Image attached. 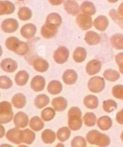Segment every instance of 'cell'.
I'll list each match as a JSON object with an SVG mask.
<instances>
[{
  "label": "cell",
  "mask_w": 123,
  "mask_h": 147,
  "mask_svg": "<svg viewBox=\"0 0 123 147\" xmlns=\"http://www.w3.org/2000/svg\"><path fill=\"white\" fill-rule=\"evenodd\" d=\"M35 134L34 132L30 129H26L21 130L20 139L22 142L31 145L35 140Z\"/></svg>",
  "instance_id": "cell-19"
},
{
  "label": "cell",
  "mask_w": 123,
  "mask_h": 147,
  "mask_svg": "<svg viewBox=\"0 0 123 147\" xmlns=\"http://www.w3.org/2000/svg\"><path fill=\"white\" fill-rule=\"evenodd\" d=\"M113 96L119 99L123 100V85L118 84L112 88Z\"/></svg>",
  "instance_id": "cell-46"
},
{
  "label": "cell",
  "mask_w": 123,
  "mask_h": 147,
  "mask_svg": "<svg viewBox=\"0 0 123 147\" xmlns=\"http://www.w3.org/2000/svg\"><path fill=\"white\" fill-rule=\"evenodd\" d=\"M13 115L11 103L7 101L0 103V124L10 122L13 120Z\"/></svg>",
  "instance_id": "cell-3"
},
{
  "label": "cell",
  "mask_w": 123,
  "mask_h": 147,
  "mask_svg": "<svg viewBox=\"0 0 123 147\" xmlns=\"http://www.w3.org/2000/svg\"><path fill=\"white\" fill-rule=\"evenodd\" d=\"M63 80L67 85L74 84L77 80V74L73 69H67L63 75Z\"/></svg>",
  "instance_id": "cell-17"
},
{
  "label": "cell",
  "mask_w": 123,
  "mask_h": 147,
  "mask_svg": "<svg viewBox=\"0 0 123 147\" xmlns=\"http://www.w3.org/2000/svg\"><path fill=\"white\" fill-rule=\"evenodd\" d=\"M37 32V27L33 24H27L22 27L20 34L24 38L31 39L35 36Z\"/></svg>",
  "instance_id": "cell-12"
},
{
  "label": "cell",
  "mask_w": 123,
  "mask_h": 147,
  "mask_svg": "<svg viewBox=\"0 0 123 147\" xmlns=\"http://www.w3.org/2000/svg\"><path fill=\"white\" fill-rule=\"evenodd\" d=\"M121 139L122 141L123 142V131L122 132V134H121Z\"/></svg>",
  "instance_id": "cell-57"
},
{
  "label": "cell",
  "mask_w": 123,
  "mask_h": 147,
  "mask_svg": "<svg viewBox=\"0 0 123 147\" xmlns=\"http://www.w3.org/2000/svg\"><path fill=\"white\" fill-rule=\"evenodd\" d=\"M5 129L2 124H0V138H2L5 135Z\"/></svg>",
  "instance_id": "cell-51"
},
{
  "label": "cell",
  "mask_w": 123,
  "mask_h": 147,
  "mask_svg": "<svg viewBox=\"0 0 123 147\" xmlns=\"http://www.w3.org/2000/svg\"><path fill=\"white\" fill-rule=\"evenodd\" d=\"M115 61L118 65L120 72L123 74V52L118 53L115 56Z\"/></svg>",
  "instance_id": "cell-47"
},
{
  "label": "cell",
  "mask_w": 123,
  "mask_h": 147,
  "mask_svg": "<svg viewBox=\"0 0 123 147\" xmlns=\"http://www.w3.org/2000/svg\"><path fill=\"white\" fill-rule=\"evenodd\" d=\"M30 126L35 131H39L42 130L45 126L43 121L37 116L32 117L30 121Z\"/></svg>",
  "instance_id": "cell-33"
},
{
  "label": "cell",
  "mask_w": 123,
  "mask_h": 147,
  "mask_svg": "<svg viewBox=\"0 0 123 147\" xmlns=\"http://www.w3.org/2000/svg\"><path fill=\"white\" fill-rule=\"evenodd\" d=\"M50 102L49 98L45 94L38 95L34 100V105L38 109H41L47 106Z\"/></svg>",
  "instance_id": "cell-32"
},
{
  "label": "cell",
  "mask_w": 123,
  "mask_h": 147,
  "mask_svg": "<svg viewBox=\"0 0 123 147\" xmlns=\"http://www.w3.org/2000/svg\"><path fill=\"white\" fill-rule=\"evenodd\" d=\"M1 69L6 72H13L18 68L17 62L10 58H6L3 60L0 63Z\"/></svg>",
  "instance_id": "cell-14"
},
{
  "label": "cell",
  "mask_w": 123,
  "mask_h": 147,
  "mask_svg": "<svg viewBox=\"0 0 123 147\" xmlns=\"http://www.w3.org/2000/svg\"><path fill=\"white\" fill-rule=\"evenodd\" d=\"M55 116V110L51 108L48 107L44 109L41 111V117L43 120L45 121H49L52 120Z\"/></svg>",
  "instance_id": "cell-38"
},
{
  "label": "cell",
  "mask_w": 123,
  "mask_h": 147,
  "mask_svg": "<svg viewBox=\"0 0 123 147\" xmlns=\"http://www.w3.org/2000/svg\"><path fill=\"white\" fill-rule=\"evenodd\" d=\"M21 130L18 127L10 129L6 134V138L9 141L15 144H20L22 143L20 139Z\"/></svg>",
  "instance_id": "cell-15"
},
{
  "label": "cell",
  "mask_w": 123,
  "mask_h": 147,
  "mask_svg": "<svg viewBox=\"0 0 123 147\" xmlns=\"http://www.w3.org/2000/svg\"><path fill=\"white\" fill-rule=\"evenodd\" d=\"M86 55H87V53L86 50L84 47H79L75 50L73 57L76 62L81 63L86 59Z\"/></svg>",
  "instance_id": "cell-30"
},
{
  "label": "cell",
  "mask_w": 123,
  "mask_h": 147,
  "mask_svg": "<svg viewBox=\"0 0 123 147\" xmlns=\"http://www.w3.org/2000/svg\"><path fill=\"white\" fill-rule=\"evenodd\" d=\"M80 10L83 14L88 16H92L96 12V7L92 2L85 1L83 2L80 7Z\"/></svg>",
  "instance_id": "cell-24"
},
{
  "label": "cell",
  "mask_w": 123,
  "mask_h": 147,
  "mask_svg": "<svg viewBox=\"0 0 123 147\" xmlns=\"http://www.w3.org/2000/svg\"><path fill=\"white\" fill-rule=\"evenodd\" d=\"M15 10V5L9 1H0V16L11 14Z\"/></svg>",
  "instance_id": "cell-21"
},
{
  "label": "cell",
  "mask_w": 123,
  "mask_h": 147,
  "mask_svg": "<svg viewBox=\"0 0 123 147\" xmlns=\"http://www.w3.org/2000/svg\"><path fill=\"white\" fill-rule=\"evenodd\" d=\"M111 43L113 48L117 50H123V34L117 33L111 37Z\"/></svg>",
  "instance_id": "cell-29"
},
{
  "label": "cell",
  "mask_w": 123,
  "mask_h": 147,
  "mask_svg": "<svg viewBox=\"0 0 123 147\" xmlns=\"http://www.w3.org/2000/svg\"><path fill=\"white\" fill-rule=\"evenodd\" d=\"M47 90L50 94L54 95L58 94L61 92L63 90V85L59 81L52 80L49 83Z\"/></svg>",
  "instance_id": "cell-25"
},
{
  "label": "cell",
  "mask_w": 123,
  "mask_h": 147,
  "mask_svg": "<svg viewBox=\"0 0 123 147\" xmlns=\"http://www.w3.org/2000/svg\"><path fill=\"white\" fill-rule=\"evenodd\" d=\"M19 28L18 22L14 19H5L1 25L2 30L6 33H13L17 31Z\"/></svg>",
  "instance_id": "cell-8"
},
{
  "label": "cell",
  "mask_w": 123,
  "mask_h": 147,
  "mask_svg": "<svg viewBox=\"0 0 123 147\" xmlns=\"http://www.w3.org/2000/svg\"><path fill=\"white\" fill-rule=\"evenodd\" d=\"M41 139L43 142L45 144H52L55 141L56 134L52 130L46 129L42 132Z\"/></svg>",
  "instance_id": "cell-31"
},
{
  "label": "cell",
  "mask_w": 123,
  "mask_h": 147,
  "mask_svg": "<svg viewBox=\"0 0 123 147\" xmlns=\"http://www.w3.org/2000/svg\"><path fill=\"white\" fill-rule=\"evenodd\" d=\"M0 147H13V146H12L11 145H9V144H2L0 145Z\"/></svg>",
  "instance_id": "cell-52"
},
{
  "label": "cell",
  "mask_w": 123,
  "mask_h": 147,
  "mask_svg": "<svg viewBox=\"0 0 123 147\" xmlns=\"http://www.w3.org/2000/svg\"><path fill=\"white\" fill-rule=\"evenodd\" d=\"M12 86L13 82L9 77L5 76L0 77V89H9Z\"/></svg>",
  "instance_id": "cell-44"
},
{
  "label": "cell",
  "mask_w": 123,
  "mask_h": 147,
  "mask_svg": "<svg viewBox=\"0 0 123 147\" xmlns=\"http://www.w3.org/2000/svg\"><path fill=\"white\" fill-rule=\"evenodd\" d=\"M64 7L66 12L72 16H76L80 11V7L73 0H66L64 3Z\"/></svg>",
  "instance_id": "cell-10"
},
{
  "label": "cell",
  "mask_w": 123,
  "mask_h": 147,
  "mask_svg": "<svg viewBox=\"0 0 123 147\" xmlns=\"http://www.w3.org/2000/svg\"><path fill=\"white\" fill-rule=\"evenodd\" d=\"M33 15L32 11L27 7H22L19 10L18 16L19 19L23 21L30 20Z\"/></svg>",
  "instance_id": "cell-37"
},
{
  "label": "cell",
  "mask_w": 123,
  "mask_h": 147,
  "mask_svg": "<svg viewBox=\"0 0 123 147\" xmlns=\"http://www.w3.org/2000/svg\"><path fill=\"white\" fill-rule=\"evenodd\" d=\"M49 2L53 5H59L64 3V0H49Z\"/></svg>",
  "instance_id": "cell-49"
},
{
  "label": "cell",
  "mask_w": 123,
  "mask_h": 147,
  "mask_svg": "<svg viewBox=\"0 0 123 147\" xmlns=\"http://www.w3.org/2000/svg\"><path fill=\"white\" fill-rule=\"evenodd\" d=\"M71 147H86V139L81 136L75 137L71 142Z\"/></svg>",
  "instance_id": "cell-43"
},
{
  "label": "cell",
  "mask_w": 123,
  "mask_h": 147,
  "mask_svg": "<svg viewBox=\"0 0 123 147\" xmlns=\"http://www.w3.org/2000/svg\"><path fill=\"white\" fill-rule=\"evenodd\" d=\"M55 147H65V146H64V145L63 144H62V143H59V144H58L55 146Z\"/></svg>",
  "instance_id": "cell-53"
},
{
  "label": "cell",
  "mask_w": 123,
  "mask_h": 147,
  "mask_svg": "<svg viewBox=\"0 0 123 147\" xmlns=\"http://www.w3.org/2000/svg\"><path fill=\"white\" fill-rule=\"evenodd\" d=\"M93 25L97 30L103 32L109 26V20L107 18L103 15L99 16L93 22Z\"/></svg>",
  "instance_id": "cell-16"
},
{
  "label": "cell",
  "mask_w": 123,
  "mask_h": 147,
  "mask_svg": "<svg viewBox=\"0 0 123 147\" xmlns=\"http://www.w3.org/2000/svg\"><path fill=\"white\" fill-rule=\"evenodd\" d=\"M109 15L115 23H116L123 30V18L121 17L118 12L115 9H112L109 11Z\"/></svg>",
  "instance_id": "cell-42"
},
{
  "label": "cell",
  "mask_w": 123,
  "mask_h": 147,
  "mask_svg": "<svg viewBox=\"0 0 123 147\" xmlns=\"http://www.w3.org/2000/svg\"><path fill=\"white\" fill-rule=\"evenodd\" d=\"M2 54H3V50H2L1 46H0V57L2 56Z\"/></svg>",
  "instance_id": "cell-55"
},
{
  "label": "cell",
  "mask_w": 123,
  "mask_h": 147,
  "mask_svg": "<svg viewBox=\"0 0 123 147\" xmlns=\"http://www.w3.org/2000/svg\"><path fill=\"white\" fill-rule=\"evenodd\" d=\"M85 42L90 46L97 45L100 42L101 37L99 34L97 32L90 31H88L85 35Z\"/></svg>",
  "instance_id": "cell-20"
},
{
  "label": "cell",
  "mask_w": 123,
  "mask_h": 147,
  "mask_svg": "<svg viewBox=\"0 0 123 147\" xmlns=\"http://www.w3.org/2000/svg\"><path fill=\"white\" fill-rule=\"evenodd\" d=\"M68 102L66 99L63 97H57L52 100V105L56 111L61 112L64 111L67 107Z\"/></svg>",
  "instance_id": "cell-18"
},
{
  "label": "cell",
  "mask_w": 123,
  "mask_h": 147,
  "mask_svg": "<svg viewBox=\"0 0 123 147\" xmlns=\"http://www.w3.org/2000/svg\"><path fill=\"white\" fill-rule=\"evenodd\" d=\"M18 147H28V146L25 145H20Z\"/></svg>",
  "instance_id": "cell-56"
},
{
  "label": "cell",
  "mask_w": 123,
  "mask_h": 147,
  "mask_svg": "<svg viewBox=\"0 0 123 147\" xmlns=\"http://www.w3.org/2000/svg\"><path fill=\"white\" fill-rule=\"evenodd\" d=\"M86 139L89 144L100 147H107L111 144V139L109 136L96 130L90 131L86 134Z\"/></svg>",
  "instance_id": "cell-1"
},
{
  "label": "cell",
  "mask_w": 123,
  "mask_h": 147,
  "mask_svg": "<svg viewBox=\"0 0 123 147\" xmlns=\"http://www.w3.org/2000/svg\"><path fill=\"white\" fill-rule=\"evenodd\" d=\"M19 41L20 40L16 37H14V36H10V37L8 38L6 40L5 45L7 49L13 51L14 48H15L16 45Z\"/></svg>",
  "instance_id": "cell-45"
},
{
  "label": "cell",
  "mask_w": 123,
  "mask_h": 147,
  "mask_svg": "<svg viewBox=\"0 0 123 147\" xmlns=\"http://www.w3.org/2000/svg\"><path fill=\"white\" fill-rule=\"evenodd\" d=\"M33 67L35 71L39 72H45L48 71L49 65L48 61L44 59L37 58L33 62Z\"/></svg>",
  "instance_id": "cell-22"
},
{
  "label": "cell",
  "mask_w": 123,
  "mask_h": 147,
  "mask_svg": "<svg viewBox=\"0 0 123 147\" xmlns=\"http://www.w3.org/2000/svg\"><path fill=\"white\" fill-rule=\"evenodd\" d=\"M89 90L94 93H98L103 90L105 87V82L103 78L99 76L91 78L88 83Z\"/></svg>",
  "instance_id": "cell-4"
},
{
  "label": "cell",
  "mask_w": 123,
  "mask_h": 147,
  "mask_svg": "<svg viewBox=\"0 0 123 147\" xmlns=\"http://www.w3.org/2000/svg\"><path fill=\"white\" fill-rule=\"evenodd\" d=\"M68 125L71 130H78L82 126V112L79 108L71 107L68 112Z\"/></svg>",
  "instance_id": "cell-2"
},
{
  "label": "cell",
  "mask_w": 123,
  "mask_h": 147,
  "mask_svg": "<svg viewBox=\"0 0 123 147\" xmlns=\"http://www.w3.org/2000/svg\"><path fill=\"white\" fill-rule=\"evenodd\" d=\"M30 76L28 73L24 70H22L19 71L14 78V81L16 84L19 86H25L29 80Z\"/></svg>",
  "instance_id": "cell-27"
},
{
  "label": "cell",
  "mask_w": 123,
  "mask_h": 147,
  "mask_svg": "<svg viewBox=\"0 0 123 147\" xmlns=\"http://www.w3.org/2000/svg\"><path fill=\"white\" fill-rule=\"evenodd\" d=\"M76 24L83 31L88 30L92 27V20L91 16L85 14H79L76 19Z\"/></svg>",
  "instance_id": "cell-7"
},
{
  "label": "cell",
  "mask_w": 123,
  "mask_h": 147,
  "mask_svg": "<svg viewBox=\"0 0 123 147\" xmlns=\"http://www.w3.org/2000/svg\"><path fill=\"white\" fill-rule=\"evenodd\" d=\"M69 57V51L64 46H60L58 48L54 53V61L58 64H63L66 63Z\"/></svg>",
  "instance_id": "cell-6"
},
{
  "label": "cell",
  "mask_w": 123,
  "mask_h": 147,
  "mask_svg": "<svg viewBox=\"0 0 123 147\" xmlns=\"http://www.w3.org/2000/svg\"><path fill=\"white\" fill-rule=\"evenodd\" d=\"M116 120L119 124L123 125V108L117 114Z\"/></svg>",
  "instance_id": "cell-48"
},
{
  "label": "cell",
  "mask_w": 123,
  "mask_h": 147,
  "mask_svg": "<svg viewBox=\"0 0 123 147\" xmlns=\"http://www.w3.org/2000/svg\"><path fill=\"white\" fill-rule=\"evenodd\" d=\"M84 123L86 126L92 127L94 126L97 121V117L93 113H86L84 116Z\"/></svg>",
  "instance_id": "cell-39"
},
{
  "label": "cell",
  "mask_w": 123,
  "mask_h": 147,
  "mask_svg": "<svg viewBox=\"0 0 123 147\" xmlns=\"http://www.w3.org/2000/svg\"><path fill=\"white\" fill-rule=\"evenodd\" d=\"M46 81L45 78L41 76H36L31 80V87L36 92H41L45 89Z\"/></svg>",
  "instance_id": "cell-13"
},
{
  "label": "cell",
  "mask_w": 123,
  "mask_h": 147,
  "mask_svg": "<svg viewBox=\"0 0 123 147\" xmlns=\"http://www.w3.org/2000/svg\"><path fill=\"white\" fill-rule=\"evenodd\" d=\"M58 31H55L47 27L45 25L42 26L41 28V34L43 38L46 39L52 38L57 34Z\"/></svg>",
  "instance_id": "cell-40"
},
{
  "label": "cell",
  "mask_w": 123,
  "mask_h": 147,
  "mask_svg": "<svg viewBox=\"0 0 123 147\" xmlns=\"http://www.w3.org/2000/svg\"><path fill=\"white\" fill-rule=\"evenodd\" d=\"M103 77L106 80L114 82L120 78V73L117 71L112 69H107L104 71Z\"/></svg>",
  "instance_id": "cell-36"
},
{
  "label": "cell",
  "mask_w": 123,
  "mask_h": 147,
  "mask_svg": "<svg viewBox=\"0 0 123 147\" xmlns=\"http://www.w3.org/2000/svg\"><path fill=\"white\" fill-rule=\"evenodd\" d=\"M18 1H25V0H18Z\"/></svg>",
  "instance_id": "cell-58"
},
{
  "label": "cell",
  "mask_w": 123,
  "mask_h": 147,
  "mask_svg": "<svg viewBox=\"0 0 123 147\" xmlns=\"http://www.w3.org/2000/svg\"><path fill=\"white\" fill-rule=\"evenodd\" d=\"M71 135L70 129L67 127H63L57 131L56 136L58 140L63 142L69 139Z\"/></svg>",
  "instance_id": "cell-34"
},
{
  "label": "cell",
  "mask_w": 123,
  "mask_h": 147,
  "mask_svg": "<svg viewBox=\"0 0 123 147\" xmlns=\"http://www.w3.org/2000/svg\"><path fill=\"white\" fill-rule=\"evenodd\" d=\"M117 12H118L119 15L123 18V2L119 6Z\"/></svg>",
  "instance_id": "cell-50"
},
{
  "label": "cell",
  "mask_w": 123,
  "mask_h": 147,
  "mask_svg": "<svg viewBox=\"0 0 123 147\" xmlns=\"http://www.w3.org/2000/svg\"><path fill=\"white\" fill-rule=\"evenodd\" d=\"M99 127L102 130H107L112 126V120L109 116L101 117L97 120Z\"/></svg>",
  "instance_id": "cell-28"
},
{
  "label": "cell",
  "mask_w": 123,
  "mask_h": 147,
  "mask_svg": "<svg viewBox=\"0 0 123 147\" xmlns=\"http://www.w3.org/2000/svg\"><path fill=\"white\" fill-rule=\"evenodd\" d=\"M103 108L105 112L110 113L117 108V104L112 99L106 100L103 102Z\"/></svg>",
  "instance_id": "cell-41"
},
{
  "label": "cell",
  "mask_w": 123,
  "mask_h": 147,
  "mask_svg": "<svg viewBox=\"0 0 123 147\" xmlns=\"http://www.w3.org/2000/svg\"><path fill=\"white\" fill-rule=\"evenodd\" d=\"M62 24V18L60 14L56 13L49 14L46 18L45 25L49 28L58 31V29Z\"/></svg>",
  "instance_id": "cell-5"
},
{
  "label": "cell",
  "mask_w": 123,
  "mask_h": 147,
  "mask_svg": "<svg viewBox=\"0 0 123 147\" xmlns=\"http://www.w3.org/2000/svg\"><path fill=\"white\" fill-rule=\"evenodd\" d=\"M102 62L97 59L90 61L86 66V72L89 76H94L99 73L102 69Z\"/></svg>",
  "instance_id": "cell-9"
},
{
  "label": "cell",
  "mask_w": 123,
  "mask_h": 147,
  "mask_svg": "<svg viewBox=\"0 0 123 147\" xmlns=\"http://www.w3.org/2000/svg\"><path fill=\"white\" fill-rule=\"evenodd\" d=\"M84 105L88 109H96L99 106V99L96 96L90 94L84 98Z\"/></svg>",
  "instance_id": "cell-26"
},
{
  "label": "cell",
  "mask_w": 123,
  "mask_h": 147,
  "mask_svg": "<svg viewBox=\"0 0 123 147\" xmlns=\"http://www.w3.org/2000/svg\"><path fill=\"white\" fill-rule=\"evenodd\" d=\"M107 1H108V2H109L111 3H117L118 0H107Z\"/></svg>",
  "instance_id": "cell-54"
},
{
  "label": "cell",
  "mask_w": 123,
  "mask_h": 147,
  "mask_svg": "<svg viewBox=\"0 0 123 147\" xmlns=\"http://www.w3.org/2000/svg\"><path fill=\"white\" fill-rule=\"evenodd\" d=\"M13 121L16 127L25 128L29 123L28 116L24 112H19L14 115Z\"/></svg>",
  "instance_id": "cell-11"
},
{
  "label": "cell",
  "mask_w": 123,
  "mask_h": 147,
  "mask_svg": "<svg viewBox=\"0 0 123 147\" xmlns=\"http://www.w3.org/2000/svg\"><path fill=\"white\" fill-rule=\"evenodd\" d=\"M12 104L14 107L21 109L23 108L27 104V98L22 93H17L14 94L12 98Z\"/></svg>",
  "instance_id": "cell-23"
},
{
  "label": "cell",
  "mask_w": 123,
  "mask_h": 147,
  "mask_svg": "<svg viewBox=\"0 0 123 147\" xmlns=\"http://www.w3.org/2000/svg\"><path fill=\"white\" fill-rule=\"evenodd\" d=\"M29 51V47L27 43L24 41H19L14 48L13 52L19 56H25Z\"/></svg>",
  "instance_id": "cell-35"
}]
</instances>
